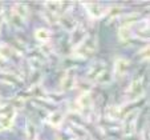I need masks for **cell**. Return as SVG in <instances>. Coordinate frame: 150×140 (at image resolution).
I'll return each instance as SVG.
<instances>
[{"instance_id": "7c38bea8", "label": "cell", "mask_w": 150, "mask_h": 140, "mask_svg": "<svg viewBox=\"0 0 150 140\" xmlns=\"http://www.w3.org/2000/svg\"><path fill=\"white\" fill-rule=\"evenodd\" d=\"M71 131L73 132V135L77 137V139H80V140H88V137H89V135H88V132L85 131L82 127H79V126H72L71 127Z\"/></svg>"}, {"instance_id": "e0dca14e", "label": "cell", "mask_w": 150, "mask_h": 140, "mask_svg": "<svg viewBox=\"0 0 150 140\" xmlns=\"http://www.w3.org/2000/svg\"><path fill=\"white\" fill-rule=\"evenodd\" d=\"M7 68V60L3 56H0V69H6Z\"/></svg>"}, {"instance_id": "8fae6325", "label": "cell", "mask_w": 150, "mask_h": 140, "mask_svg": "<svg viewBox=\"0 0 150 140\" xmlns=\"http://www.w3.org/2000/svg\"><path fill=\"white\" fill-rule=\"evenodd\" d=\"M132 36H133V32H132L130 26H122L121 28L118 29V37L122 41H127Z\"/></svg>"}, {"instance_id": "d6986e66", "label": "cell", "mask_w": 150, "mask_h": 140, "mask_svg": "<svg viewBox=\"0 0 150 140\" xmlns=\"http://www.w3.org/2000/svg\"><path fill=\"white\" fill-rule=\"evenodd\" d=\"M1 129H3V127H1V124H0V131H1Z\"/></svg>"}, {"instance_id": "8992f818", "label": "cell", "mask_w": 150, "mask_h": 140, "mask_svg": "<svg viewBox=\"0 0 150 140\" xmlns=\"http://www.w3.org/2000/svg\"><path fill=\"white\" fill-rule=\"evenodd\" d=\"M74 84H76V74H74L73 69L68 71L64 76V79L61 80V88L64 91H68V89L73 88Z\"/></svg>"}, {"instance_id": "ac0fdd59", "label": "cell", "mask_w": 150, "mask_h": 140, "mask_svg": "<svg viewBox=\"0 0 150 140\" xmlns=\"http://www.w3.org/2000/svg\"><path fill=\"white\" fill-rule=\"evenodd\" d=\"M1 24H3V16L0 15V28H1Z\"/></svg>"}, {"instance_id": "4fadbf2b", "label": "cell", "mask_w": 150, "mask_h": 140, "mask_svg": "<svg viewBox=\"0 0 150 140\" xmlns=\"http://www.w3.org/2000/svg\"><path fill=\"white\" fill-rule=\"evenodd\" d=\"M49 32L48 29L45 28H40V29H36V32H35V37H36L39 41H41V43H47L49 40Z\"/></svg>"}, {"instance_id": "277c9868", "label": "cell", "mask_w": 150, "mask_h": 140, "mask_svg": "<svg viewBox=\"0 0 150 140\" xmlns=\"http://www.w3.org/2000/svg\"><path fill=\"white\" fill-rule=\"evenodd\" d=\"M84 6L86 7V11L92 19H100L105 14L104 7L98 3H84Z\"/></svg>"}, {"instance_id": "6da1fadb", "label": "cell", "mask_w": 150, "mask_h": 140, "mask_svg": "<svg viewBox=\"0 0 150 140\" xmlns=\"http://www.w3.org/2000/svg\"><path fill=\"white\" fill-rule=\"evenodd\" d=\"M97 48V40L96 37H91V36H86L81 43L76 47V52L77 55L80 56L85 57V56H89L92 55Z\"/></svg>"}, {"instance_id": "30bf717a", "label": "cell", "mask_w": 150, "mask_h": 140, "mask_svg": "<svg viewBox=\"0 0 150 140\" xmlns=\"http://www.w3.org/2000/svg\"><path fill=\"white\" fill-rule=\"evenodd\" d=\"M121 116V108L118 106H109L106 108V117L109 120H117Z\"/></svg>"}, {"instance_id": "5bb4252c", "label": "cell", "mask_w": 150, "mask_h": 140, "mask_svg": "<svg viewBox=\"0 0 150 140\" xmlns=\"http://www.w3.org/2000/svg\"><path fill=\"white\" fill-rule=\"evenodd\" d=\"M104 72V64L102 63H96L93 67L91 68V72H89V77L91 79H97L100 75Z\"/></svg>"}, {"instance_id": "9c48e42d", "label": "cell", "mask_w": 150, "mask_h": 140, "mask_svg": "<svg viewBox=\"0 0 150 140\" xmlns=\"http://www.w3.org/2000/svg\"><path fill=\"white\" fill-rule=\"evenodd\" d=\"M86 36H88V35H86V32H85L82 28H76L74 31H72L71 40H72V43L73 44H77V46H79Z\"/></svg>"}, {"instance_id": "52a82bcc", "label": "cell", "mask_w": 150, "mask_h": 140, "mask_svg": "<svg viewBox=\"0 0 150 140\" xmlns=\"http://www.w3.org/2000/svg\"><path fill=\"white\" fill-rule=\"evenodd\" d=\"M77 103H79V108L81 111L84 109H89L91 108V104H92V99H91V94L89 92H84V94L80 95L79 100H77Z\"/></svg>"}, {"instance_id": "ba28073f", "label": "cell", "mask_w": 150, "mask_h": 140, "mask_svg": "<svg viewBox=\"0 0 150 140\" xmlns=\"http://www.w3.org/2000/svg\"><path fill=\"white\" fill-rule=\"evenodd\" d=\"M64 121V116H62L61 112L56 111V112H52L48 117V123L51 124L52 127H60Z\"/></svg>"}, {"instance_id": "9a60e30c", "label": "cell", "mask_w": 150, "mask_h": 140, "mask_svg": "<svg viewBox=\"0 0 150 140\" xmlns=\"http://www.w3.org/2000/svg\"><path fill=\"white\" fill-rule=\"evenodd\" d=\"M13 14L24 20V19H27V16H28V8H27L25 6H23V4H17Z\"/></svg>"}, {"instance_id": "2e32d148", "label": "cell", "mask_w": 150, "mask_h": 140, "mask_svg": "<svg viewBox=\"0 0 150 140\" xmlns=\"http://www.w3.org/2000/svg\"><path fill=\"white\" fill-rule=\"evenodd\" d=\"M27 135H28V137L31 140H33V137L36 136V129H35V126L33 124L29 123L28 126H27Z\"/></svg>"}, {"instance_id": "3957f363", "label": "cell", "mask_w": 150, "mask_h": 140, "mask_svg": "<svg viewBox=\"0 0 150 140\" xmlns=\"http://www.w3.org/2000/svg\"><path fill=\"white\" fill-rule=\"evenodd\" d=\"M144 94V86H142V79L134 80L133 83L129 86V88L126 89V100L127 101H134V100L139 99Z\"/></svg>"}, {"instance_id": "5b68a950", "label": "cell", "mask_w": 150, "mask_h": 140, "mask_svg": "<svg viewBox=\"0 0 150 140\" xmlns=\"http://www.w3.org/2000/svg\"><path fill=\"white\" fill-rule=\"evenodd\" d=\"M127 69H129V61L125 59H117L116 63H114V76L116 77H121L124 76L125 74L127 72Z\"/></svg>"}, {"instance_id": "7a4b0ae2", "label": "cell", "mask_w": 150, "mask_h": 140, "mask_svg": "<svg viewBox=\"0 0 150 140\" xmlns=\"http://www.w3.org/2000/svg\"><path fill=\"white\" fill-rule=\"evenodd\" d=\"M138 114H139V109H134L133 112H129V114L124 117V123H122V134H124L125 136H130V135H133L134 128H136L137 115Z\"/></svg>"}]
</instances>
